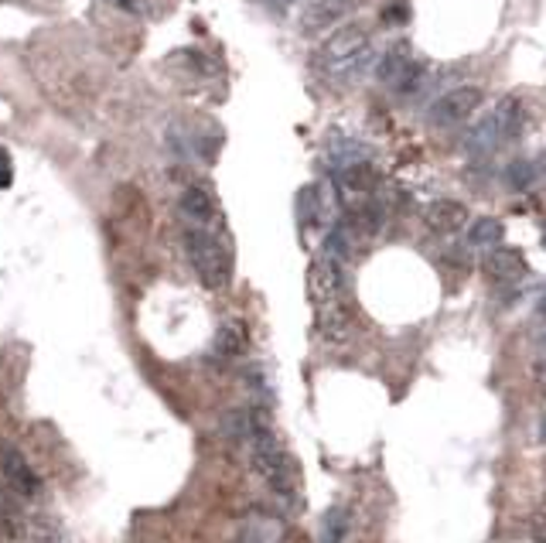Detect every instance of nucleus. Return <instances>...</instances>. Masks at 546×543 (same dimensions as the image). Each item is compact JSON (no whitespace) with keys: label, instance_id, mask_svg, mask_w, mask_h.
<instances>
[{"label":"nucleus","instance_id":"obj_1","mask_svg":"<svg viewBox=\"0 0 546 543\" xmlns=\"http://www.w3.org/2000/svg\"><path fill=\"white\" fill-rule=\"evenodd\" d=\"M249 462L257 468V475L273 489L277 499H284L287 506L298 509L300 506L298 462L287 454L280 438L273 434L267 407H253V410H249Z\"/></svg>","mask_w":546,"mask_h":543},{"label":"nucleus","instance_id":"obj_2","mask_svg":"<svg viewBox=\"0 0 546 543\" xmlns=\"http://www.w3.org/2000/svg\"><path fill=\"white\" fill-rule=\"evenodd\" d=\"M376 62L379 55L362 25H341L321 45V65L328 69V76L339 79V82H352V79L365 76Z\"/></svg>","mask_w":546,"mask_h":543},{"label":"nucleus","instance_id":"obj_3","mask_svg":"<svg viewBox=\"0 0 546 543\" xmlns=\"http://www.w3.org/2000/svg\"><path fill=\"white\" fill-rule=\"evenodd\" d=\"M184 253L192 271L208 291H222L233 277V257H229V246L222 243V236L215 229H195L188 226L184 229Z\"/></svg>","mask_w":546,"mask_h":543},{"label":"nucleus","instance_id":"obj_4","mask_svg":"<svg viewBox=\"0 0 546 543\" xmlns=\"http://www.w3.org/2000/svg\"><path fill=\"white\" fill-rule=\"evenodd\" d=\"M520 127H522L520 100H516V96H506V100H499V103H495L492 110H488V113H485V117L468 130L465 147H468L471 154H492L502 141L516 137Z\"/></svg>","mask_w":546,"mask_h":543},{"label":"nucleus","instance_id":"obj_5","mask_svg":"<svg viewBox=\"0 0 546 543\" xmlns=\"http://www.w3.org/2000/svg\"><path fill=\"white\" fill-rule=\"evenodd\" d=\"M376 76H379V82H386V86H393V90L414 92L427 82V79H424L427 76V69L414 59L410 45H393L390 52L376 62Z\"/></svg>","mask_w":546,"mask_h":543},{"label":"nucleus","instance_id":"obj_6","mask_svg":"<svg viewBox=\"0 0 546 543\" xmlns=\"http://www.w3.org/2000/svg\"><path fill=\"white\" fill-rule=\"evenodd\" d=\"M478 106H481L478 86H455V90L444 92L441 100H434L427 117L430 123H437V127H455L461 120H468Z\"/></svg>","mask_w":546,"mask_h":543},{"label":"nucleus","instance_id":"obj_7","mask_svg":"<svg viewBox=\"0 0 546 543\" xmlns=\"http://www.w3.org/2000/svg\"><path fill=\"white\" fill-rule=\"evenodd\" d=\"M335 185H339L341 202H349V208H359L365 202H373V192L379 188V171L369 161H355V165L339 168Z\"/></svg>","mask_w":546,"mask_h":543},{"label":"nucleus","instance_id":"obj_8","mask_svg":"<svg viewBox=\"0 0 546 543\" xmlns=\"http://www.w3.org/2000/svg\"><path fill=\"white\" fill-rule=\"evenodd\" d=\"M0 472H4V482H7L21 499H35V495H38L41 489L38 472L31 468V462H27L14 444H4V448H0Z\"/></svg>","mask_w":546,"mask_h":543},{"label":"nucleus","instance_id":"obj_9","mask_svg":"<svg viewBox=\"0 0 546 543\" xmlns=\"http://www.w3.org/2000/svg\"><path fill=\"white\" fill-rule=\"evenodd\" d=\"M182 216L188 226H195V229H215V219H219V206H215V195L202 188V185H192V188H184L182 202Z\"/></svg>","mask_w":546,"mask_h":543},{"label":"nucleus","instance_id":"obj_10","mask_svg":"<svg viewBox=\"0 0 546 543\" xmlns=\"http://www.w3.org/2000/svg\"><path fill=\"white\" fill-rule=\"evenodd\" d=\"M481 271L488 273L499 284H512V281H522L526 277V257L512 246H495V250H485L481 257Z\"/></svg>","mask_w":546,"mask_h":543},{"label":"nucleus","instance_id":"obj_11","mask_svg":"<svg viewBox=\"0 0 546 543\" xmlns=\"http://www.w3.org/2000/svg\"><path fill=\"white\" fill-rule=\"evenodd\" d=\"M424 222H427L434 233H457V229H465V222H468V208L455 202V198H437V202H430L427 212H424Z\"/></svg>","mask_w":546,"mask_h":543},{"label":"nucleus","instance_id":"obj_12","mask_svg":"<svg viewBox=\"0 0 546 543\" xmlns=\"http://www.w3.org/2000/svg\"><path fill=\"white\" fill-rule=\"evenodd\" d=\"M359 7V0H314L304 11V31H321V27L341 25L352 11Z\"/></svg>","mask_w":546,"mask_h":543},{"label":"nucleus","instance_id":"obj_13","mask_svg":"<svg viewBox=\"0 0 546 543\" xmlns=\"http://www.w3.org/2000/svg\"><path fill=\"white\" fill-rule=\"evenodd\" d=\"M239 540L243 543H284L287 530L280 519L273 516H249L239 530Z\"/></svg>","mask_w":546,"mask_h":543},{"label":"nucleus","instance_id":"obj_14","mask_svg":"<svg viewBox=\"0 0 546 543\" xmlns=\"http://www.w3.org/2000/svg\"><path fill=\"white\" fill-rule=\"evenodd\" d=\"M247 346H249L247 328L236 322V325H222L219 332H215V346H212V352H215L219 359L233 362V359H239V356H247Z\"/></svg>","mask_w":546,"mask_h":543},{"label":"nucleus","instance_id":"obj_15","mask_svg":"<svg viewBox=\"0 0 546 543\" xmlns=\"http://www.w3.org/2000/svg\"><path fill=\"white\" fill-rule=\"evenodd\" d=\"M502 236H506V229L492 216H481L468 226V243L475 250H495V246H502Z\"/></svg>","mask_w":546,"mask_h":543},{"label":"nucleus","instance_id":"obj_16","mask_svg":"<svg viewBox=\"0 0 546 543\" xmlns=\"http://www.w3.org/2000/svg\"><path fill=\"white\" fill-rule=\"evenodd\" d=\"M21 543H62V527L48 516H31L21 523Z\"/></svg>","mask_w":546,"mask_h":543},{"label":"nucleus","instance_id":"obj_17","mask_svg":"<svg viewBox=\"0 0 546 543\" xmlns=\"http://www.w3.org/2000/svg\"><path fill=\"white\" fill-rule=\"evenodd\" d=\"M546 165L543 161H536V157H520V161H512L506 168V181L512 188H533L536 181L543 178Z\"/></svg>","mask_w":546,"mask_h":543},{"label":"nucleus","instance_id":"obj_18","mask_svg":"<svg viewBox=\"0 0 546 543\" xmlns=\"http://www.w3.org/2000/svg\"><path fill=\"white\" fill-rule=\"evenodd\" d=\"M345 530H349V513L341 506H331L321 519V543H341Z\"/></svg>","mask_w":546,"mask_h":543},{"label":"nucleus","instance_id":"obj_19","mask_svg":"<svg viewBox=\"0 0 546 543\" xmlns=\"http://www.w3.org/2000/svg\"><path fill=\"white\" fill-rule=\"evenodd\" d=\"M11 157H7V151H4V147H0V188H7V185H11Z\"/></svg>","mask_w":546,"mask_h":543},{"label":"nucleus","instance_id":"obj_20","mask_svg":"<svg viewBox=\"0 0 546 543\" xmlns=\"http://www.w3.org/2000/svg\"><path fill=\"white\" fill-rule=\"evenodd\" d=\"M117 7H123V11H131V14H143L147 11V0H113Z\"/></svg>","mask_w":546,"mask_h":543},{"label":"nucleus","instance_id":"obj_21","mask_svg":"<svg viewBox=\"0 0 546 543\" xmlns=\"http://www.w3.org/2000/svg\"><path fill=\"white\" fill-rule=\"evenodd\" d=\"M533 379H536V387H540V389L546 393V359L533 362Z\"/></svg>","mask_w":546,"mask_h":543},{"label":"nucleus","instance_id":"obj_22","mask_svg":"<svg viewBox=\"0 0 546 543\" xmlns=\"http://www.w3.org/2000/svg\"><path fill=\"white\" fill-rule=\"evenodd\" d=\"M536 311H540V314H543V318H546V291H543V294H540V301H536Z\"/></svg>","mask_w":546,"mask_h":543},{"label":"nucleus","instance_id":"obj_23","mask_svg":"<svg viewBox=\"0 0 546 543\" xmlns=\"http://www.w3.org/2000/svg\"><path fill=\"white\" fill-rule=\"evenodd\" d=\"M263 4H273V7H287L290 0H263Z\"/></svg>","mask_w":546,"mask_h":543},{"label":"nucleus","instance_id":"obj_24","mask_svg":"<svg viewBox=\"0 0 546 543\" xmlns=\"http://www.w3.org/2000/svg\"><path fill=\"white\" fill-rule=\"evenodd\" d=\"M540 431H543V441H546V414H543V421H540Z\"/></svg>","mask_w":546,"mask_h":543},{"label":"nucleus","instance_id":"obj_25","mask_svg":"<svg viewBox=\"0 0 546 543\" xmlns=\"http://www.w3.org/2000/svg\"><path fill=\"white\" fill-rule=\"evenodd\" d=\"M540 346H543V349H546V328H543V332H540Z\"/></svg>","mask_w":546,"mask_h":543},{"label":"nucleus","instance_id":"obj_26","mask_svg":"<svg viewBox=\"0 0 546 543\" xmlns=\"http://www.w3.org/2000/svg\"><path fill=\"white\" fill-rule=\"evenodd\" d=\"M290 4H308V7H311L314 0H290Z\"/></svg>","mask_w":546,"mask_h":543},{"label":"nucleus","instance_id":"obj_27","mask_svg":"<svg viewBox=\"0 0 546 543\" xmlns=\"http://www.w3.org/2000/svg\"><path fill=\"white\" fill-rule=\"evenodd\" d=\"M0 516H4V506H0Z\"/></svg>","mask_w":546,"mask_h":543}]
</instances>
